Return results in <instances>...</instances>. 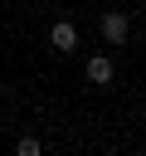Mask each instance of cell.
Here are the masks:
<instances>
[{"label": "cell", "instance_id": "1", "mask_svg": "<svg viewBox=\"0 0 146 156\" xmlns=\"http://www.w3.org/2000/svg\"><path fill=\"white\" fill-rule=\"evenodd\" d=\"M97 29H102V39H107V44H122L131 24H127V15H117V10H112V15H102V24H97Z\"/></svg>", "mask_w": 146, "mask_h": 156}, {"label": "cell", "instance_id": "3", "mask_svg": "<svg viewBox=\"0 0 146 156\" xmlns=\"http://www.w3.org/2000/svg\"><path fill=\"white\" fill-rule=\"evenodd\" d=\"M88 83H97V88L112 83V58H107V54H92V58H88Z\"/></svg>", "mask_w": 146, "mask_h": 156}, {"label": "cell", "instance_id": "2", "mask_svg": "<svg viewBox=\"0 0 146 156\" xmlns=\"http://www.w3.org/2000/svg\"><path fill=\"white\" fill-rule=\"evenodd\" d=\"M49 44H54L58 54H73V49H78V29L63 20V24H54V29H49Z\"/></svg>", "mask_w": 146, "mask_h": 156}, {"label": "cell", "instance_id": "4", "mask_svg": "<svg viewBox=\"0 0 146 156\" xmlns=\"http://www.w3.org/2000/svg\"><path fill=\"white\" fill-rule=\"evenodd\" d=\"M15 151H19V156H39V141H34V136H19V146H15Z\"/></svg>", "mask_w": 146, "mask_h": 156}]
</instances>
